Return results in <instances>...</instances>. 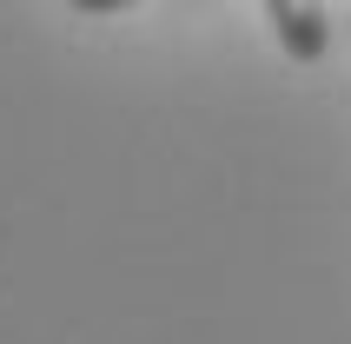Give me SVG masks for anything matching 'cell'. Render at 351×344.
Instances as JSON below:
<instances>
[{
    "instance_id": "1",
    "label": "cell",
    "mask_w": 351,
    "mask_h": 344,
    "mask_svg": "<svg viewBox=\"0 0 351 344\" xmlns=\"http://www.w3.org/2000/svg\"><path fill=\"white\" fill-rule=\"evenodd\" d=\"M265 20H272L278 47L292 66H318L332 53V20H325V0H258Z\"/></svg>"
},
{
    "instance_id": "2",
    "label": "cell",
    "mask_w": 351,
    "mask_h": 344,
    "mask_svg": "<svg viewBox=\"0 0 351 344\" xmlns=\"http://www.w3.org/2000/svg\"><path fill=\"white\" fill-rule=\"evenodd\" d=\"M73 14H126V7H139V0H66Z\"/></svg>"
}]
</instances>
